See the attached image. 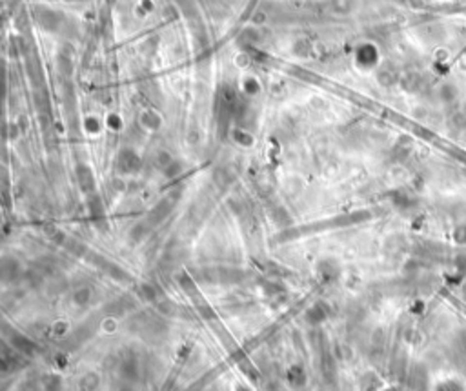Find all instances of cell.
<instances>
[{
    "label": "cell",
    "mask_w": 466,
    "mask_h": 391,
    "mask_svg": "<svg viewBox=\"0 0 466 391\" xmlns=\"http://www.w3.org/2000/svg\"><path fill=\"white\" fill-rule=\"evenodd\" d=\"M455 241L466 244V227H459V231H455Z\"/></svg>",
    "instance_id": "1"
}]
</instances>
